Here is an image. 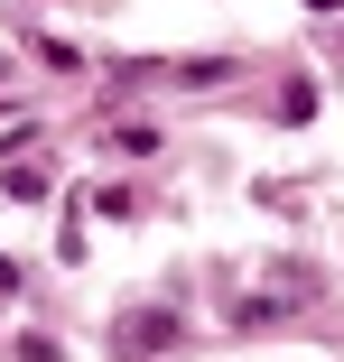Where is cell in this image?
Returning a JSON list of instances; mask_svg holds the SVG:
<instances>
[{"label":"cell","instance_id":"cell-1","mask_svg":"<svg viewBox=\"0 0 344 362\" xmlns=\"http://www.w3.org/2000/svg\"><path fill=\"white\" fill-rule=\"evenodd\" d=\"M168 344H177L168 316H140V325H130V353H168Z\"/></svg>","mask_w":344,"mask_h":362}]
</instances>
